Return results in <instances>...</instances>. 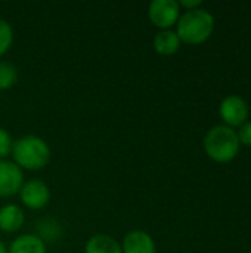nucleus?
Returning a JSON list of instances; mask_svg holds the SVG:
<instances>
[{
	"instance_id": "ddd939ff",
	"label": "nucleus",
	"mask_w": 251,
	"mask_h": 253,
	"mask_svg": "<svg viewBox=\"0 0 251 253\" xmlns=\"http://www.w3.org/2000/svg\"><path fill=\"white\" fill-rule=\"evenodd\" d=\"M36 236L44 243H56L62 237V225L53 218H43L36 222Z\"/></svg>"
},
{
	"instance_id": "4468645a",
	"label": "nucleus",
	"mask_w": 251,
	"mask_h": 253,
	"mask_svg": "<svg viewBox=\"0 0 251 253\" xmlns=\"http://www.w3.org/2000/svg\"><path fill=\"white\" fill-rule=\"evenodd\" d=\"M18 82V70L7 61H0V90H7Z\"/></svg>"
},
{
	"instance_id": "f03ea898",
	"label": "nucleus",
	"mask_w": 251,
	"mask_h": 253,
	"mask_svg": "<svg viewBox=\"0 0 251 253\" xmlns=\"http://www.w3.org/2000/svg\"><path fill=\"white\" fill-rule=\"evenodd\" d=\"M215 28V19L210 12L204 9L186 10L178 21V31L180 42L188 44H200L206 42Z\"/></svg>"
},
{
	"instance_id": "423d86ee",
	"label": "nucleus",
	"mask_w": 251,
	"mask_h": 253,
	"mask_svg": "<svg viewBox=\"0 0 251 253\" xmlns=\"http://www.w3.org/2000/svg\"><path fill=\"white\" fill-rule=\"evenodd\" d=\"M24 182V170L19 166L9 160H0V199L19 194Z\"/></svg>"
},
{
	"instance_id": "f8f14e48",
	"label": "nucleus",
	"mask_w": 251,
	"mask_h": 253,
	"mask_svg": "<svg viewBox=\"0 0 251 253\" xmlns=\"http://www.w3.org/2000/svg\"><path fill=\"white\" fill-rule=\"evenodd\" d=\"M180 47V39L176 31L161 30L154 37V50L163 56H170L176 53Z\"/></svg>"
},
{
	"instance_id": "2eb2a0df",
	"label": "nucleus",
	"mask_w": 251,
	"mask_h": 253,
	"mask_svg": "<svg viewBox=\"0 0 251 253\" xmlns=\"http://www.w3.org/2000/svg\"><path fill=\"white\" fill-rule=\"evenodd\" d=\"M13 44V28L12 25L0 18V58L4 56Z\"/></svg>"
},
{
	"instance_id": "6ab92c4d",
	"label": "nucleus",
	"mask_w": 251,
	"mask_h": 253,
	"mask_svg": "<svg viewBox=\"0 0 251 253\" xmlns=\"http://www.w3.org/2000/svg\"><path fill=\"white\" fill-rule=\"evenodd\" d=\"M0 253H7V248L1 240H0Z\"/></svg>"
},
{
	"instance_id": "9b49d317",
	"label": "nucleus",
	"mask_w": 251,
	"mask_h": 253,
	"mask_svg": "<svg viewBox=\"0 0 251 253\" xmlns=\"http://www.w3.org/2000/svg\"><path fill=\"white\" fill-rule=\"evenodd\" d=\"M84 253H123L121 245L108 234L92 236L84 246Z\"/></svg>"
},
{
	"instance_id": "a211bd4d",
	"label": "nucleus",
	"mask_w": 251,
	"mask_h": 253,
	"mask_svg": "<svg viewBox=\"0 0 251 253\" xmlns=\"http://www.w3.org/2000/svg\"><path fill=\"white\" fill-rule=\"evenodd\" d=\"M178 3L182 7H185L188 10H192V9H198V6L201 4V0H180Z\"/></svg>"
},
{
	"instance_id": "0eeeda50",
	"label": "nucleus",
	"mask_w": 251,
	"mask_h": 253,
	"mask_svg": "<svg viewBox=\"0 0 251 253\" xmlns=\"http://www.w3.org/2000/svg\"><path fill=\"white\" fill-rule=\"evenodd\" d=\"M220 116L231 126H243L249 116V107L243 98L231 95L222 101Z\"/></svg>"
},
{
	"instance_id": "39448f33",
	"label": "nucleus",
	"mask_w": 251,
	"mask_h": 253,
	"mask_svg": "<svg viewBox=\"0 0 251 253\" xmlns=\"http://www.w3.org/2000/svg\"><path fill=\"white\" fill-rule=\"evenodd\" d=\"M21 203L30 211H41L50 202V188L41 179H28L19 191Z\"/></svg>"
},
{
	"instance_id": "9d476101",
	"label": "nucleus",
	"mask_w": 251,
	"mask_h": 253,
	"mask_svg": "<svg viewBox=\"0 0 251 253\" xmlns=\"http://www.w3.org/2000/svg\"><path fill=\"white\" fill-rule=\"evenodd\" d=\"M46 245L36 234L18 236L7 248V253H46Z\"/></svg>"
},
{
	"instance_id": "dca6fc26",
	"label": "nucleus",
	"mask_w": 251,
	"mask_h": 253,
	"mask_svg": "<svg viewBox=\"0 0 251 253\" xmlns=\"http://www.w3.org/2000/svg\"><path fill=\"white\" fill-rule=\"evenodd\" d=\"M12 148H13V141L10 133L0 127V160H6L10 154H12Z\"/></svg>"
},
{
	"instance_id": "7ed1b4c3",
	"label": "nucleus",
	"mask_w": 251,
	"mask_h": 253,
	"mask_svg": "<svg viewBox=\"0 0 251 253\" xmlns=\"http://www.w3.org/2000/svg\"><path fill=\"white\" fill-rule=\"evenodd\" d=\"M204 150L217 163L231 162L240 151V139L232 127L219 125L209 130L204 138Z\"/></svg>"
},
{
	"instance_id": "f3484780",
	"label": "nucleus",
	"mask_w": 251,
	"mask_h": 253,
	"mask_svg": "<svg viewBox=\"0 0 251 253\" xmlns=\"http://www.w3.org/2000/svg\"><path fill=\"white\" fill-rule=\"evenodd\" d=\"M237 135L240 142H243L244 145H251V122H246Z\"/></svg>"
},
{
	"instance_id": "20e7f679",
	"label": "nucleus",
	"mask_w": 251,
	"mask_h": 253,
	"mask_svg": "<svg viewBox=\"0 0 251 253\" xmlns=\"http://www.w3.org/2000/svg\"><path fill=\"white\" fill-rule=\"evenodd\" d=\"M148 16L155 27L170 30L180 18V6L176 0H152L148 7Z\"/></svg>"
},
{
	"instance_id": "1a4fd4ad",
	"label": "nucleus",
	"mask_w": 251,
	"mask_h": 253,
	"mask_svg": "<svg viewBox=\"0 0 251 253\" xmlns=\"http://www.w3.org/2000/svg\"><path fill=\"white\" fill-rule=\"evenodd\" d=\"M25 224L24 211L13 203H7L0 208V231L12 234L18 233Z\"/></svg>"
},
{
	"instance_id": "f257e3e1",
	"label": "nucleus",
	"mask_w": 251,
	"mask_h": 253,
	"mask_svg": "<svg viewBox=\"0 0 251 253\" xmlns=\"http://www.w3.org/2000/svg\"><path fill=\"white\" fill-rule=\"evenodd\" d=\"M13 163L22 170H41L52 157L49 144L37 135H25L13 142L12 154Z\"/></svg>"
},
{
	"instance_id": "6e6552de",
	"label": "nucleus",
	"mask_w": 251,
	"mask_h": 253,
	"mask_svg": "<svg viewBox=\"0 0 251 253\" xmlns=\"http://www.w3.org/2000/svg\"><path fill=\"white\" fill-rule=\"evenodd\" d=\"M123 253H157L155 242L143 230L129 231L121 242Z\"/></svg>"
}]
</instances>
